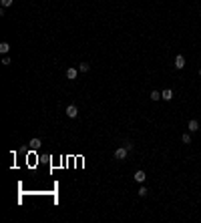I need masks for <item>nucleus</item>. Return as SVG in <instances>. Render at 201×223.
Wrapping results in <instances>:
<instances>
[{"label": "nucleus", "instance_id": "nucleus-1", "mask_svg": "<svg viewBox=\"0 0 201 223\" xmlns=\"http://www.w3.org/2000/svg\"><path fill=\"white\" fill-rule=\"evenodd\" d=\"M127 155H129V149L127 147H119L117 151H115V159H119V161L127 159Z\"/></svg>", "mask_w": 201, "mask_h": 223}, {"label": "nucleus", "instance_id": "nucleus-2", "mask_svg": "<svg viewBox=\"0 0 201 223\" xmlns=\"http://www.w3.org/2000/svg\"><path fill=\"white\" fill-rule=\"evenodd\" d=\"M67 117L68 119H76V117H78V109H76L75 105H68L67 107Z\"/></svg>", "mask_w": 201, "mask_h": 223}, {"label": "nucleus", "instance_id": "nucleus-3", "mask_svg": "<svg viewBox=\"0 0 201 223\" xmlns=\"http://www.w3.org/2000/svg\"><path fill=\"white\" fill-rule=\"evenodd\" d=\"M133 179H135V181H137V183H143V181H145V179H147V175H145V171H141V169H139V171H135Z\"/></svg>", "mask_w": 201, "mask_h": 223}, {"label": "nucleus", "instance_id": "nucleus-4", "mask_svg": "<svg viewBox=\"0 0 201 223\" xmlns=\"http://www.w3.org/2000/svg\"><path fill=\"white\" fill-rule=\"evenodd\" d=\"M175 68H179V70H181V68H185V56H181V54H179V56H175Z\"/></svg>", "mask_w": 201, "mask_h": 223}, {"label": "nucleus", "instance_id": "nucleus-5", "mask_svg": "<svg viewBox=\"0 0 201 223\" xmlns=\"http://www.w3.org/2000/svg\"><path fill=\"white\" fill-rule=\"evenodd\" d=\"M161 99L163 100H173V91H171V89H165V91L161 92Z\"/></svg>", "mask_w": 201, "mask_h": 223}, {"label": "nucleus", "instance_id": "nucleus-6", "mask_svg": "<svg viewBox=\"0 0 201 223\" xmlns=\"http://www.w3.org/2000/svg\"><path fill=\"white\" fill-rule=\"evenodd\" d=\"M67 78H68V81H75V78H76V68H73V66L67 68Z\"/></svg>", "mask_w": 201, "mask_h": 223}, {"label": "nucleus", "instance_id": "nucleus-7", "mask_svg": "<svg viewBox=\"0 0 201 223\" xmlns=\"http://www.w3.org/2000/svg\"><path fill=\"white\" fill-rule=\"evenodd\" d=\"M193 131H199V123H197L195 119L189 121V133H193Z\"/></svg>", "mask_w": 201, "mask_h": 223}, {"label": "nucleus", "instance_id": "nucleus-8", "mask_svg": "<svg viewBox=\"0 0 201 223\" xmlns=\"http://www.w3.org/2000/svg\"><path fill=\"white\" fill-rule=\"evenodd\" d=\"M78 70H81V73H89V70H91V65H89V62H81V65H78Z\"/></svg>", "mask_w": 201, "mask_h": 223}, {"label": "nucleus", "instance_id": "nucleus-9", "mask_svg": "<svg viewBox=\"0 0 201 223\" xmlns=\"http://www.w3.org/2000/svg\"><path fill=\"white\" fill-rule=\"evenodd\" d=\"M8 50H10V44H8V42H0V52H2V54H6Z\"/></svg>", "mask_w": 201, "mask_h": 223}, {"label": "nucleus", "instance_id": "nucleus-10", "mask_svg": "<svg viewBox=\"0 0 201 223\" xmlns=\"http://www.w3.org/2000/svg\"><path fill=\"white\" fill-rule=\"evenodd\" d=\"M149 97H151V100H159V99H161V92H159V91H151Z\"/></svg>", "mask_w": 201, "mask_h": 223}, {"label": "nucleus", "instance_id": "nucleus-11", "mask_svg": "<svg viewBox=\"0 0 201 223\" xmlns=\"http://www.w3.org/2000/svg\"><path fill=\"white\" fill-rule=\"evenodd\" d=\"M30 147L38 149V147H40V139H32V141H30Z\"/></svg>", "mask_w": 201, "mask_h": 223}, {"label": "nucleus", "instance_id": "nucleus-12", "mask_svg": "<svg viewBox=\"0 0 201 223\" xmlns=\"http://www.w3.org/2000/svg\"><path fill=\"white\" fill-rule=\"evenodd\" d=\"M137 193H139V197H145V195H147V189H145V187H139V191H137Z\"/></svg>", "mask_w": 201, "mask_h": 223}, {"label": "nucleus", "instance_id": "nucleus-13", "mask_svg": "<svg viewBox=\"0 0 201 223\" xmlns=\"http://www.w3.org/2000/svg\"><path fill=\"white\" fill-rule=\"evenodd\" d=\"M0 2H2V6H4V8H8V6H12V0H0Z\"/></svg>", "mask_w": 201, "mask_h": 223}, {"label": "nucleus", "instance_id": "nucleus-14", "mask_svg": "<svg viewBox=\"0 0 201 223\" xmlns=\"http://www.w3.org/2000/svg\"><path fill=\"white\" fill-rule=\"evenodd\" d=\"M181 139H183V143H191V137H189V133H185Z\"/></svg>", "mask_w": 201, "mask_h": 223}, {"label": "nucleus", "instance_id": "nucleus-15", "mask_svg": "<svg viewBox=\"0 0 201 223\" xmlns=\"http://www.w3.org/2000/svg\"><path fill=\"white\" fill-rule=\"evenodd\" d=\"M2 65H6V66H8V65H10V58H8V56H4V58H2Z\"/></svg>", "mask_w": 201, "mask_h": 223}, {"label": "nucleus", "instance_id": "nucleus-16", "mask_svg": "<svg viewBox=\"0 0 201 223\" xmlns=\"http://www.w3.org/2000/svg\"><path fill=\"white\" fill-rule=\"evenodd\" d=\"M125 147L131 151V149H133V143H131V141H125Z\"/></svg>", "mask_w": 201, "mask_h": 223}, {"label": "nucleus", "instance_id": "nucleus-17", "mask_svg": "<svg viewBox=\"0 0 201 223\" xmlns=\"http://www.w3.org/2000/svg\"><path fill=\"white\" fill-rule=\"evenodd\" d=\"M199 74H201V68H199Z\"/></svg>", "mask_w": 201, "mask_h": 223}]
</instances>
